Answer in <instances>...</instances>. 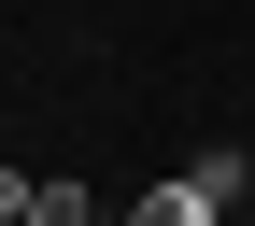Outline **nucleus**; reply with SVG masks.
Masks as SVG:
<instances>
[{
  "instance_id": "nucleus-1",
  "label": "nucleus",
  "mask_w": 255,
  "mask_h": 226,
  "mask_svg": "<svg viewBox=\"0 0 255 226\" xmlns=\"http://www.w3.org/2000/svg\"><path fill=\"white\" fill-rule=\"evenodd\" d=\"M184 184H199V198L227 212V226L255 212V155H241V142H199V155H184Z\"/></svg>"
},
{
  "instance_id": "nucleus-2",
  "label": "nucleus",
  "mask_w": 255,
  "mask_h": 226,
  "mask_svg": "<svg viewBox=\"0 0 255 226\" xmlns=\"http://www.w3.org/2000/svg\"><path fill=\"white\" fill-rule=\"evenodd\" d=\"M114 226H227V212H213V198H199V184H184V170H170V184H156V198H128Z\"/></svg>"
},
{
  "instance_id": "nucleus-3",
  "label": "nucleus",
  "mask_w": 255,
  "mask_h": 226,
  "mask_svg": "<svg viewBox=\"0 0 255 226\" xmlns=\"http://www.w3.org/2000/svg\"><path fill=\"white\" fill-rule=\"evenodd\" d=\"M241 226H255V212H241Z\"/></svg>"
}]
</instances>
